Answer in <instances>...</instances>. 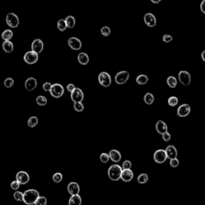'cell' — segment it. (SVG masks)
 <instances>
[{
	"label": "cell",
	"mask_w": 205,
	"mask_h": 205,
	"mask_svg": "<svg viewBox=\"0 0 205 205\" xmlns=\"http://www.w3.org/2000/svg\"><path fill=\"white\" fill-rule=\"evenodd\" d=\"M39 196H40L38 191L35 189H29V190L25 191L23 193V201L22 202H24L27 205L35 204Z\"/></svg>",
	"instance_id": "cell-1"
},
{
	"label": "cell",
	"mask_w": 205,
	"mask_h": 205,
	"mask_svg": "<svg viewBox=\"0 0 205 205\" xmlns=\"http://www.w3.org/2000/svg\"><path fill=\"white\" fill-rule=\"evenodd\" d=\"M122 172H123V168L121 167L118 164H113L108 168V177L112 181H118L121 179Z\"/></svg>",
	"instance_id": "cell-2"
},
{
	"label": "cell",
	"mask_w": 205,
	"mask_h": 205,
	"mask_svg": "<svg viewBox=\"0 0 205 205\" xmlns=\"http://www.w3.org/2000/svg\"><path fill=\"white\" fill-rule=\"evenodd\" d=\"M98 80H99V84L102 85V87H104V88H108L112 84L111 75L107 72H105V71L99 73V76H98Z\"/></svg>",
	"instance_id": "cell-3"
},
{
	"label": "cell",
	"mask_w": 205,
	"mask_h": 205,
	"mask_svg": "<svg viewBox=\"0 0 205 205\" xmlns=\"http://www.w3.org/2000/svg\"><path fill=\"white\" fill-rule=\"evenodd\" d=\"M50 93L52 97L56 98V99L62 97L64 94V87L60 83L52 84V87H51V89H50Z\"/></svg>",
	"instance_id": "cell-4"
},
{
	"label": "cell",
	"mask_w": 205,
	"mask_h": 205,
	"mask_svg": "<svg viewBox=\"0 0 205 205\" xmlns=\"http://www.w3.org/2000/svg\"><path fill=\"white\" fill-rule=\"evenodd\" d=\"M23 60H24L25 63L32 65V64H36L38 60H39V54L33 51V50L27 51V52L25 53L24 56H23Z\"/></svg>",
	"instance_id": "cell-5"
},
{
	"label": "cell",
	"mask_w": 205,
	"mask_h": 205,
	"mask_svg": "<svg viewBox=\"0 0 205 205\" xmlns=\"http://www.w3.org/2000/svg\"><path fill=\"white\" fill-rule=\"evenodd\" d=\"M6 22L11 28H16L19 25V17L15 13H8L6 16Z\"/></svg>",
	"instance_id": "cell-6"
},
{
	"label": "cell",
	"mask_w": 205,
	"mask_h": 205,
	"mask_svg": "<svg viewBox=\"0 0 205 205\" xmlns=\"http://www.w3.org/2000/svg\"><path fill=\"white\" fill-rule=\"evenodd\" d=\"M168 156H167L166 151L164 149H159L155 151L154 155H153V160L157 164H164L167 160Z\"/></svg>",
	"instance_id": "cell-7"
},
{
	"label": "cell",
	"mask_w": 205,
	"mask_h": 205,
	"mask_svg": "<svg viewBox=\"0 0 205 205\" xmlns=\"http://www.w3.org/2000/svg\"><path fill=\"white\" fill-rule=\"evenodd\" d=\"M130 78V73L127 71H122L118 72L115 77V81L117 84H124L125 83H127V80Z\"/></svg>",
	"instance_id": "cell-8"
},
{
	"label": "cell",
	"mask_w": 205,
	"mask_h": 205,
	"mask_svg": "<svg viewBox=\"0 0 205 205\" xmlns=\"http://www.w3.org/2000/svg\"><path fill=\"white\" fill-rule=\"evenodd\" d=\"M178 78L184 86H188L191 83V75L188 71H180L178 74Z\"/></svg>",
	"instance_id": "cell-9"
},
{
	"label": "cell",
	"mask_w": 205,
	"mask_h": 205,
	"mask_svg": "<svg viewBox=\"0 0 205 205\" xmlns=\"http://www.w3.org/2000/svg\"><path fill=\"white\" fill-rule=\"evenodd\" d=\"M84 95L82 90L79 88H75L73 90V92H71V99L74 102H79L83 100Z\"/></svg>",
	"instance_id": "cell-10"
},
{
	"label": "cell",
	"mask_w": 205,
	"mask_h": 205,
	"mask_svg": "<svg viewBox=\"0 0 205 205\" xmlns=\"http://www.w3.org/2000/svg\"><path fill=\"white\" fill-rule=\"evenodd\" d=\"M67 44L74 50H79L82 48V42L80 41V39L76 37L69 38L67 40Z\"/></svg>",
	"instance_id": "cell-11"
},
{
	"label": "cell",
	"mask_w": 205,
	"mask_h": 205,
	"mask_svg": "<svg viewBox=\"0 0 205 205\" xmlns=\"http://www.w3.org/2000/svg\"><path fill=\"white\" fill-rule=\"evenodd\" d=\"M191 112V107L188 103L181 104L177 109V116L179 117L184 118L188 116Z\"/></svg>",
	"instance_id": "cell-12"
},
{
	"label": "cell",
	"mask_w": 205,
	"mask_h": 205,
	"mask_svg": "<svg viewBox=\"0 0 205 205\" xmlns=\"http://www.w3.org/2000/svg\"><path fill=\"white\" fill-rule=\"evenodd\" d=\"M16 180L19 182L20 184H26L30 181V176L29 174L23 171H20L16 174Z\"/></svg>",
	"instance_id": "cell-13"
},
{
	"label": "cell",
	"mask_w": 205,
	"mask_h": 205,
	"mask_svg": "<svg viewBox=\"0 0 205 205\" xmlns=\"http://www.w3.org/2000/svg\"><path fill=\"white\" fill-rule=\"evenodd\" d=\"M144 20L145 24L149 27H155L156 26V18L153 14L147 13L144 17Z\"/></svg>",
	"instance_id": "cell-14"
},
{
	"label": "cell",
	"mask_w": 205,
	"mask_h": 205,
	"mask_svg": "<svg viewBox=\"0 0 205 205\" xmlns=\"http://www.w3.org/2000/svg\"><path fill=\"white\" fill-rule=\"evenodd\" d=\"M43 47H44V44H43V42L42 41L41 39H35L31 43V50L39 54V53H41L43 51Z\"/></svg>",
	"instance_id": "cell-15"
},
{
	"label": "cell",
	"mask_w": 205,
	"mask_h": 205,
	"mask_svg": "<svg viewBox=\"0 0 205 205\" xmlns=\"http://www.w3.org/2000/svg\"><path fill=\"white\" fill-rule=\"evenodd\" d=\"M67 191L69 194L71 196L74 195H79L80 192V187L76 182H71L67 185Z\"/></svg>",
	"instance_id": "cell-16"
},
{
	"label": "cell",
	"mask_w": 205,
	"mask_h": 205,
	"mask_svg": "<svg viewBox=\"0 0 205 205\" xmlns=\"http://www.w3.org/2000/svg\"><path fill=\"white\" fill-rule=\"evenodd\" d=\"M37 87V80L36 79L33 78V77H30L28 78L26 81H25V88L27 90L28 92H32L36 89Z\"/></svg>",
	"instance_id": "cell-17"
},
{
	"label": "cell",
	"mask_w": 205,
	"mask_h": 205,
	"mask_svg": "<svg viewBox=\"0 0 205 205\" xmlns=\"http://www.w3.org/2000/svg\"><path fill=\"white\" fill-rule=\"evenodd\" d=\"M168 125L165 122H164L163 120H159L157 121L156 124H155V130H156L157 132L159 134L163 135L164 133L167 132L168 131Z\"/></svg>",
	"instance_id": "cell-18"
},
{
	"label": "cell",
	"mask_w": 205,
	"mask_h": 205,
	"mask_svg": "<svg viewBox=\"0 0 205 205\" xmlns=\"http://www.w3.org/2000/svg\"><path fill=\"white\" fill-rule=\"evenodd\" d=\"M165 151H166L168 159H169V160L176 158V157H177V154H178L177 149L175 148V146L173 145L168 146L166 149H165Z\"/></svg>",
	"instance_id": "cell-19"
},
{
	"label": "cell",
	"mask_w": 205,
	"mask_h": 205,
	"mask_svg": "<svg viewBox=\"0 0 205 205\" xmlns=\"http://www.w3.org/2000/svg\"><path fill=\"white\" fill-rule=\"evenodd\" d=\"M134 177V174L131 169L123 170L121 174V179L124 182H130Z\"/></svg>",
	"instance_id": "cell-20"
},
{
	"label": "cell",
	"mask_w": 205,
	"mask_h": 205,
	"mask_svg": "<svg viewBox=\"0 0 205 205\" xmlns=\"http://www.w3.org/2000/svg\"><path fill=\"white\" fill-rule=\"evenodd\" d=\"M109 157H110L111 160L113 161L114 163H119V161L121 160L122 158L121 153L116 149L111 150L110 152H109Z\"/></svg>",
	"instance_id": "cell-21"
},
{
	"label": "cell",
	"mask_w": 205,
	"mask_h": 205,
	"mask_svg": "<svg viewBox=\"0 0 205 205\" xmlns=\"http://www.w3.org/2000/svg\"><path fill=\"white\" fill-rule=\"evenodd\" d=\"M78 62L81 65H87L89 63V56L84 52H80L78 55Z\"/></svg>",
	"instance_id": "cell-22"
},
{
	"label": "cell",
	"mask_w": 205,
	"mask_h": 205,
	"mask_svg": "<svg viewBox=\"0 0 205 205\" xmlns=\"http://www.w3.org/2000/svg\"><path fill=\"white\" fill-rule=\"evenodd\" d=\"M2 49L6 53H11L14 50V44L13 43L9 40V41H4L2 43Z\"/></svg>",
	"instance_id": "cell-23"
},
{
	"label": "cell",
	"mask_w": 205,
	"mask_h": 205,
	"mask_svg": "<svg viewBox=\"0 0 205 205\" xmlns=\"http://www.w3.org/2000/svg\"><path fill=\"white\" fill-rule=\"evenodd\" d=\"M82 204V198L79 195L71 196L69 200V205H81Z\"/></svg>",
	"instance_id": "cell-24"
},
{
	"label": "cell",
	"mask_w": 205,
	"mask_h": 205,
	"mask_svg": "<svg viewBox=\"0 0 205 205\" xmlns=\"http://www.w3.org/2000/svg\"><path fill=\"white\" fill-rule=\"evenodd\" d=\"M13 36V31L10 30V29H7V30L2 31V35H1V37H2V39H3L4 41H9V40H11V39H12Z\"/></svg>",
	"instance_id": "cell-25"
},
{
	"label": "cell",
	"mask_w": 205,
	"mask_h": 205,
	"mask_svg": "<svg viewBox=\"0 0 205 205\" xmlns=\"http://www.w3.org/2000/svg\"><path fill=\"white\" fill-rule=\"evenodd\" d=\"M66 24L67 26L70 29H72V28L75 27V17L72 16V15H68L67 17H66L65 19Z\"/></svg>",
	"instance_id": "cell-26"
},
{
	"label": "cell",
	"mask_w": 205,
	"mask_h": 205,
	"mask_svg": "<svg viewBox=\"0 0 205 205\" xmlns=\"http://www.w3.org/2000/svg\"><path fill=\"white\" fill-rule=\"evenodd\" d=\"M144 100L146 104L151 105L154 102V101H155V97H154L153 94L146 93L144 97Z\"/></svg>",
	"instance_id": "cell-27"
},
{
	"label": "cell",
	"mask_w": 205,
	"mask_h": 205,
	"mask_svg": "<svg viewBox=\"0 0 205 205\" xmlns=\"http://www.w3.org/2000/svg\"><path fill=\"white\" fill-rule=\"evenodd\" d=\"M148 82V77L146 75H140L136 78V83L140 85H144Z\"/></svg>",
	"instance_id": "cell-28"
},
{
	"label": "cell",
	"mask_w": 205,
	"mask_h": 205,
	"mask_svg": "<svg viewBox=\"0 0 205 205\" xmlns=\"http://www.w3.org/2000/svg\"><path fill=\"white\" fill-rule=\"evenodd\" d=\"M167 83L171 88H175L177 86V79L174 76H169L167 79Z\"/></svg>",
	"instance_id": "cell-29"
},
{
	"label": "cell",
	"mask_w": 205,
	"mask_h": 205,
	"mask_svg": "<svg viewBox=\"0 0 205 205\" xmlns=\"http://www.w3.org/2000/svg\"><path fill=\"white\" fill-rule=\"evenodd\" d=\"M148 179H149L148 175L146 173L140 174V175H139L138 178H137V181H138V183L140 184H144L147 183Z\"/></svg>",
	"instance_id": "cell-30"
},
{
	"label": "cell",
	"mask_w": 205,
	"mask_h": 205,
	"mask_svg": "<svg viewBox=\"0 0 205 205\" xmlns=\"http://www.w3.org/2000/svg\"><path fill=\"white\" fill-rule=\"evenodd\" d=\"M36 102H37V104L39 105V106H46L47 103V98L43 96V95H39V96L37 97V99H36Z\"/></svg>",
	"instance_id": "cell-31"
},
{
	"label": "cell",
	"mask_w": 205,
	"mask_h": 205,
	"mask_svg": "<svg viewBox=\"0 0 205 205\" xmlns=\"http://www.w3.org/2000/svg\"><path fill=\"white\" fill-rule=\"evenodd\" d=\"M39 123V119L36 116H31L29 118L27 121V125L30 127H35Z\"/></svg>",
	"instance_id": "cell-32"
},
{
	"label": "cell",
	"mask_w": 205,
	"mask_h": 205,
	"mask_svg": "<svg viewBox=\"0 0 205 205\" xmlns=\"http://www.w3.org/2000/svg\"><path fill=\"white\" fill-rule=\"evenodd\" d=\"M67 24H66L65 19H60L57 22V28L59 29V31H64L67 29Z\"/></svg>",
	"instance_id": "cell-33"
},
{
	"label": "cell",
	"mask_w": 205,
	"mask_h": 205,
	"mask_svg": "<svg viewBox=\"0 0 205 205\" xmlns=\"http://www.w3.org/2000/svg\"><path fill=\"white\" fill-rule=\"evenodd\" d=\"M52 179L55 183L56 184H60L62 180H63V175L60 172H56L53 175Z\"/></svg>",
	"instance_id": "cell-34"
},
{
	"label": "cell",
	"mask_w": 205,
	"mask_h": 205,
	"mask_svg": "<svg viewBox=\"0 0 205 205\" xmlns=\"http://www.w3.org/2000/svg\"><path fill=\"white\" fill-rule=\"evenodd\" d=\"M168 102L170 107H175L178 104L179 99H178L177 97H175V96H171V97L168 99Z\"/></svg>",
	"instance_id": "cell-35"
},
{
	"label": "cell",
	"mask_w": 205,
	"mask_h": 205,
	"mask_svg": "<svg viewBox=\"0 0 205 205\" xmlns=\"http://www.w3.org/2000/svg\"><path fill=\"white\" fill-rule=\"evenodd\" d=\"M14 83H15V81H14V79L12 78H7L4 80V86L6 87L7 88H12V86L14 85Z\"/></svg>",
	"instance_id": "cell-36"
},
{
	"label": "cell",
	"mask_w": 205,
	"mask_h": 205,
	"mask_svg": "<svg viewBox=\"0 0 205 205\" xmlns=\"http://www.w3.org/2000/svg\"><path fill=\"white\" fill-rule=\"evenodd\" d=\"M14 199L16 201H23V193L15 191V192L14 193Z\"/></svg>",
	"instance_id": "cell-37"
},
{
	"label": "cell",
	"mask_w": 205,
	"mask_h": 205,
	"mask_svg": "<svg viewBox=\"0 0 205 205\" xmlns=\"http://www.w3.org/2000/svg\"><path fill=\"white\" fill-rule=\"evenodd\" d=\"M100 32L101 34H102V36L107 37V36H108L111 34V29L109 26H102V27L101 28Z\"/></svg>",
	"instance_id": "cell-38"
},
{
	"label": "cell",
	"mask_w": 205,
	"mask_h": 205,
	"mask_svg": "<svg viewBox=\"0 0 205 205\" xmlns=\"http://www.w3.org/2000/svg\"><path fill=\"white\" fill-rule=\"evenodd\" d=\"M74 109L78 112H83L84 109V106L82 103V102H75V103H74Z\"/></svg>",
	"instance_id": "cell-39"
},
{
	"label": "cell",
	"mask_w": 205,
	"mask_h": 205,
	"mask_svg": "<svg viewBox=\"0 0 205 205\" xmlns=\"http://www.w3.org/2000/svg\"><path fill=\"white\" fill-rule=\"evenodd\" d=\"M99 160H100V161L102 163L106 164V163H107L108 161H109V160H110L109 154H107V153H102L100 155V156H99Z\"/></svg>",
	"instance_id": "cell-40"
},
{
	"label": "cell",
	"mask_w": 205,
	"mask_h": 205,
	"mask_svg": "<svg viewBox=\"0 0 205 205\" xmlns=\"http://www.w3.org/2000/svg\"><path fill=\"white\" fill-rule=\"evenodd\" d=\"M35 205H47V198L44 196H39Z\"/></svg>",
	"instance_id": "cell-41"
},
{
	"label": "cell",
	"mask_w": 205,
	"mask_h": 205,
	"mask_svg": "<svg viewBox=\"0 0 205 205\" xmlns=\"http://www.w3.org/2000/svg\"><path fill=\"white\" fill-rule=\"evenodd\" d=\"M131 166H132V164H131V162L130 160H125L122 164V168H123V170L131 169Z\"/></svg>",
	"instance_id": "cell-42"
},
{
	"label": "cell",
	"mask_w": 205,
	"mask_h": 205,
	"mask_svg": "<svg viewBox=\"0 0 205 205\" xmlns=\"http://www.w3.org/2000/svg\"><path fill=\"white\" fill-rule=\"evenodd\" d=\"M179 161L177 158H174V159H171L170 160V165L172 168H177L179 166Z\"/></svg>",
	"instance_id": "cell-43"
},
{
	"label": "cell",
	"mask_w": 205,
	"mask_h": 205,
	"mask_svg": "<svg viewBox=\"0 0 205 205\" xmlns=\"http://www.w3.org/2000/svg\"><path fill=\"white\" fill-rule=\"evenodd\" d=\"M19 186H20V184H19V182L16 180V179L14 181H12V182L11 183V189H13V190H15V191L18 190V189L19 188Z\"/></svg>",
	"instance_id": "cell-44"
},
{
	"label": "cell",
	"mask_w": 205,
	"mask_h": 205,
	"mask_svg": "<svg viewBox=\"0 0 205 205\" xmlns=\"http://www.w3.org/2000/svg\"><path fill=\"white\" fill-rule=\"evenodd\" d=\"M51 87H52V84L50 83H49V82H46V83H43V89L44 90L45 92H50V89H51Z\"/></svg>",
	"instance_id": "cell-45"
},
{
	"label": "cell",
	"mask_w": 205,
	"mask_h": 205,
	"mask_svg": "<svg viewBox=\"0 0 205 205\" xmlns=\"http://www.w3.org/2000/svg\"><path fill=\"white\" fill-rule=\"evenodd\" d=\"M172 40H173V38H172V36H170V35H164V36H163V41L164 42V43H170V42H172Z\"/></svg>",
	"instance_id": "cell-46"
},
{
	"label": "cell",
	"mask_w": 205,
	"mask_h": 205,
	"mask_svg": "<svg viewBox=\"0 0 205 205\" xmlns=\"http://www.w3.org/2000/svg\"><path fill=\"white\" fill-rule=\"evenodd\" d=\"M162 138H163V140H164V141L168 142V141H170V140H171L172 136H171V134H170L168 131H167V132L164 133V134L162 135Z\"/></svg>",
	"instance_id": "cell-47"
},
{
	"label": "cell",
	"mask_w": 205,
	"mask_h": 205,
	"mask_svg": "<svg viewBox=\"0 0 205 205\" xmlns=\"http://www.w3.org/2000/svg\"><path fill=\"white\" fill-rule=\"evenodd\" d=\"M75 85H74V84H72V83L68 84V85H67V90L69 92H73V90L75 89Z\"/></svg>",
	"instance_id": "cell-48"
},
{
	"label": "cell",
	"mask_w": 205,
	"mask_h": 205,
	"mask_svg": "<svg viewBox=\"0 0 205 205\" xmlns=\"http://www.w3.org/2000/svg\"><path fill=\"white\" fill-rule=\"evenodd\" d=\"M200 11H201L202 13L205 14V0H203L201 3H200Z\"/></svg>",
	"instance_id": "cell-49"
},
{
	"label": "cell",
	"mask_w": 205,
	"mask_h": 205,
	"mask_svg": "<svg viewBox=\"0 0 205 205\" xmlns=\"http://www.w3.org/2000/svg\"><path fill=\"white\" fill-rule=\"evenodd\" d=\"M201 58H202V60H203V61L205 62V50L202 51V53H201Z\"/></svg>",
	"instance_id": "cell-50"
},
{
	"label": "cell",
	"mask_w": 205,
	"mask_h": 205,
	"mask_svg": "<svg viewBox=\"0 0 205 205\" xmlns=\"http://www.w3.org/2000/svg\"><path fill=\"white\" fill-rule=\"evenodd\" d=\"M161 1H162V0H151V2H153V3H155V4L160 3Z\"/></svg>",
	"instance_id": "cell-51"
}]
</instances>
